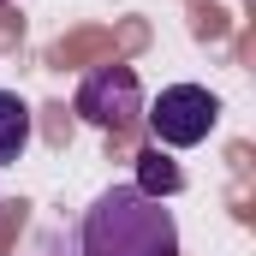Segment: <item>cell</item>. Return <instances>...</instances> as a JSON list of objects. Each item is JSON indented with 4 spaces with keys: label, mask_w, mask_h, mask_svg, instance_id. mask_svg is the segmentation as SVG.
<instances>
[{
    "label": "cell",
    "mask_w": 256,
    "mask_h": 256,
    "mask_svg": "<svg viewBox=\"0 0 256 256\" xmlns=\"http://www.w3.org/2000/svg\"><path fill=\"white\" fill-rule=\"evenodd\" d=\"M78 256H179L173 208L137 185H108L78 220Z\"/></svg>",
    "instance_id": "obj_1"
},
{
    "label": "cell",
    "mask_w": 256,
    "mask_h": 256,
    "mask_svg": "<svg viewBox=\"0 0 256 256\" xmlns=\"http://www.w3.org/2000/svg\"><path fill=\"white\" fill-rule=\"evenodd\" d=\"M72 108H78L96 131L126 137V131L143 126V84H137V72H131V66H96V72H84V84H78V102H72Z\"/></svg>",
    "instance_id": "obj_2"
},
{
    "label": "cell",
    "mask_w": 256,
    "mask_h": 256,
    "mask_svg": "<svg viewBox=\"0 0 256 256\" xmlns=\"http://www.w3.org/2000/svg\"><path fill=\"white\" fill-rule=\"evenodd\" d=\"M143 120L155 131V149H196L214 120H220V102L202 90V84H167L149 108H143Z\"/></svg>",
    "instance_id": "obj_3"
},
{
    "label": "cell",
    "mask_w": 256,
    "mask_h": 256,
    "mask_svg": "<svg viewBox=\"0 0 256 256\" xmlns=\"http://www.w3.org/2000/svg\"><path fill=\"white\" fill-rule=\"evenodd\" d=\"M137 191H143V196H161V202H167V196H179V191H185L179 161H173L167 149H155V143H149V149L137 155Z\"/></svg>",
    "instance_id": "obj_4"
},
{
    "label": "cell",
    "mask_w": 256,
    "mask_h": 256,
    "mask_svg": "<svg viewBox=\"0 0 256 256\" xmlns=\"http://www.w3.org/2000/svg\"><path fill=\"white\" fill-rule=\"evenodd\" d=\"M24 149H30V108H24V96L0 90V167H12Z\"/></svg>",
    "instance_id": "obj_5"
}]
</instances>
